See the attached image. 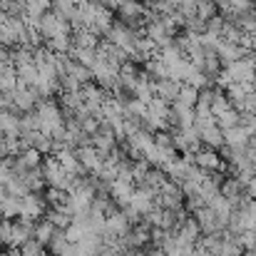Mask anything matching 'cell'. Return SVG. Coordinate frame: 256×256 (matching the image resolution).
<instances>
[{
  "mask_svg": "<svg viewBox=\"0 0 256 256\" xmlns=\"http://www.w3.org/2000/svg\"><path fill=\"white\" fill-rule=\"evenodd\" d=\"M192 162L199 167V170H204V172H216V170H222V160H219V154L214 152V147L212 150H196L194 152V157H192Z\"/></svg>",
  "mask_w": 256,
  "mask_h": 256,
  "instance_id": "1",
  "label": "cell"
},
{
  "mask_svg": "<svg viewBox=\"0 0 256 256\" xmlns=\"http://www.w3.org/2000/svg\"><path fill=\"white\" fill-rule=\"evenodd\" d=\"M216 8H219V2H214V0H196V18L209 22L216 15Z\"/></svg>",
  "mask_w": 256,
  "mask_h": 256,
  "instance_id": "3",
  "label": "cell"
},
{
  "mask_svg": "<svg viewBox=\"0 0 256 256\" xmlns=\"http://www.w3.org/2000/svg\"><path fill=\"white\" fill-rule=\"evenodd\" d=\"M174 102H182V104H186V107H196V102H199V90L184 82V85L179 87V97H176Z\"/></svg>",
  "mask_w": 256,
  "mask_h": 256,
  "instance_id": "2",
  "label": "cell"
}]
</instances>
